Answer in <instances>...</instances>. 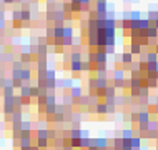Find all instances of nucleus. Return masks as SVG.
Listing matches in <instances>:
<instances>
[{
	"label": "nucleus",
	"mask_w": 158,
	"mask_h": 150,
	"mask_svg": "<svg viewBox=\"0 0 158 150\" xmlns=\"http://www.w3.org/2000/svg\"><path fill=\"white\" fill-rule=\"evenodd\" d=\"M92 145H95L98 150H106L108 148V140L105 137H95V139H92Z\"/></svg>",
	"instance_id": "nucleus-1"
},
{
	"label": "nucleus",
	"mask_w": 158,
	"mask_h": 150,
	"mask_svg": "<svg viewBox=\"0 0 158 150\" xmlns=\"http://www.w3.org/2000/svg\"><path fill=\"white\" fill-rule=\"evenodd\" d=\"M57 87H60L63 90H70L72 87H73V80L72 79H62V80H57Z\"/></svg>",
	"instance_id": "nucleus-2"
},
{
	"label": "nucleus",
	"mask_w": 158,
	"mask_h": 150,
	"mask_svg": "<svg viewBox=\"0 0 158 150\" xmlns=\"http://www.w3.org/2000/svg\"><path fill=\"white\" fill-rule=\"evenodd\" d=\"M131 62H133V55H131L130 52L120 54V63H122V65H130Z\"/></svg>",
	"instance_id": "nucleus-3"
},
{
	"label": "nucleus",
	"mask_w": 158,
	"mask_h": 150,
	"mask_svg": "<svg viewBox=\"0 0 158 150\" xmlns=\"http://www.w3.org/2000/svg\"><path fill=\"white\" fill-rule=\"evenodd\" d=\"M68 95H70L72 98H77V100H78L80 97H82V87H80V85H73V87L70 88V92H68Z\"/></svg>",
	"instance_id": "nucleus-4"
},
{
	"label": "nucleus",
	"mask_w": 158,
	"mask_h": 150,
	"mask_svg": "<svg viewBox=\"0 0 158 150\" xmlns=\"http://www.w3.org/2000/svg\"><path fill=\"white\" fill-rule=\"evenodd\" d=\"M73 27L72 25H67V27L62 28V38H73L75 37V32H73Z\"/></svg>",
	"instance_id": "nucleus-5"
},
{
	"label": "nucleus",
	"mask_w": 158,
	"mask_h": 150,
	"mask_svg": "<svg viewBox=\"0 0 158 150\" xmlns=\"http://www.w3.org/2000/svg\"><path fill=\"white\" fill-rule=\"evenodd\" d=\"M20 98H30V84H23L20 87Z\"/></svg>",
	"instance_id": "nucleus-6"
},
{
	"label": "nucleus",
	"mask_w": 158,
	"mask_h": 150,
	"mask_svg": "<svg viewBox=\"0 0 158 150\" xmlns=\"http://www.w3.org/2000/svg\"><path fill=\"white\" fill-rule=\"evenodd\" d=\"M130 148H142V137L133 135L130 139Z\"/></svg>",
	"instance_id": "nucleus-7"
},
{
	"label": "nucleus",
	"mask_w": 158,
	"mask_h": 150,
	"mask_svg": "<svg viewBox=\"0 0 158 150\" xmlns=\"http://www.w3.org/2000/svg\"><path fill=\"white\" fill-rule=\"evenodd\" d=\"M20 20L25 24H30V20H32V12L28 10V8H25V10H20Z\"/></svg>",
	"instance_id": "nucleus-8"
},
{
	"label": "nucleus",
	"mask_w": 158,
	"mask_h": 150,
	"mask_svg": "<svg viewBox=\"0 0 158 150\" xmlns=\"http://www.w3.org/2000/svg\"><path fill=\"white\" fill-rule=\"evenodd\" d=\"M148 122H150V112H147V110L138 112V123H148Z\"/></svg>",
	"instance_id": "nucleus-9"
},
{
	"label": "nucleus",
	"mask_w": 158,
	"mask_h": 150,
	"mask_svg": "<svg viewBox=\"0 0 158 150\" xmlns=\"http://www.w3.org/2000/svg\"><path fill=\"white\" fill-rule=\"evenodd\" d=\"M103 28H105V30H117V20H113V19H105Z\"/></svg>",
	"instance_id": "nucleus-10"
},
{
	"label": "nucleus",
	"mask_w": 158,
	"mask_h": 150,
	"mask_svg": "<svg viewBox=\"0 0 158 150\" xmlns=\"http://www.w3.org/2000/svg\"><path fill=\"white\" fill-rule=\"evenodd\" d=\"M30 79H32V72L28 70V68H22V74H20V80H22L23 84H27V82H30Z\"/></svg>",
	"instance_id": "nucleus-11"
},
{
	"label": "nucleus",
	"mask_w": 158,
	"mask_h": 150,
	"mask_svg": "<svg viewBox=\"0 0 158 150\" xmlns=\"http://www.w3.org/2000/svg\"><path fill=\"white\" fill-rule=\"evenodd\" d=\"M128 52H130V54L135 57V55H140V54H142L143 49H142V47H140L138 44H130V49H128Z\"/></svg>",
	"instance_id": "nucleus-12"
},
{
	"label": "nucleus",
	"mask_w": 158,
	"mask_h": 150,
	"mask_svg": "<svg viewBox=\"0 0 158 150\" xmlns=\"http://www.w3.org/2000/svg\"><path fill=\"white\" fill-rule=\"evenodd\" d=\"M128 19H130L131 22H138V20L142 19V12H140V10H131V12H128Z\"/></svg>",
	"instance_id": "nucleus-13"
},
{
	"label": "nucleus",
	"mask_w": 158,
	"mask_h": 150,
	"mask_svg": "<svg viewBox=\"0 0 158 150\" xmlns=\"http://www.w3.org/2000/svg\"><path fill=\"white\" fill-rule=\"evenodd\" d=\"M95 114H98V115H105V114H106V105H105V102H98V104L95 105Z\"/></svg>",
	"instance_id": "nucleus-14"
},
{
	"label": "nucleus",
	"mask_w": 158,
	"mask_h": 150,
	"mask_svg": "<svg viewBox=\"0 0 158 150\" xmlns=\"http://www.w3.org/2000/svg\"><path fill=\"white\" fill-rule=\"evenodd\" d=\"M125 79V72L122 70V68H115L113 70V82H117V80H123Z\"/></svg>",
	"instance_id": "nucleus-15"
},
{
	"label": "nucleus",
	"mask_w": 158,
	"mask_h": 150,
	"mask_svg": "<svg viewBox=\"0 0 158 150\" xmlns=\"http://www.w3.org/2000/svg\"><path fill=\"white\" fill-rule=\"evenodd\" d=\"M70 70L73 74H80L82 72V62H70Z\"/></svg>",
	"instance_id": "nucleus-16"
},
{
	"label": "nucleus",
	"mask_w": 158,
	"mask_h": 150,
	"mask_svg": "<svg viewBox=\"0 0 158 150\" xmlns=\"http://www.w3.org/2000/svg\"><path fill=\"white\" fill-rule=\"evenodd\" d=\"M145 19H148L152 24L156 22V20H158V10H148V14H147V17H145Z\"/></svg>",
	"instance_id": "nucleus-17"
},
{
	"label": "nucleus",
	"mask_w": 158,
	"mask_h": 150,
	"mask_svg": "<svg viewBox=\"0 0 158 150\" xmlns=\"http://www.w3.org/2000/svg\"><path fill=\"white\" fill-rule=\"evenodd\" d=\"M45 80H57V72L52 70V68H47V72H45Z\"/></svg>",
	"instance_id": "nucleus-18"
},
{
	"label": "nucleus",
	"mask_w": 158,
	"mask_h": 150,
	"mask_svg": "<svg viewBox=\"0 0 158 150\" xmlns=\"http://www.w3.org/2000/svg\"><path fill=\"white\" fill-rule=\"evenodd\" d=\"M106 68H108V63H95V65H93V70L97 72H108L106 70Z\"/></svg>",
	"instance_id": "nucleus-19"
},
{
	"label": "nucleus",
	"mask_w": 158,
	"mask_h": 150,
	"mask_svg": "<svg viewBox=\"0 0 158 150\" xmlns=\"http://www.w3.org/2000/svg\"><path fill=\"white\" fill-rule=\"evenodd\" d=\"M131 137H133V130H131V128H125V130H122V139L123 140H130Z\"/></svg>",
	"instance_id": "nucleus-20"
},
{
	"label": "nucleus",
	"mask_w": 158,
	"mask_h": 150,
	"mask_svg": "<svg viewBox=\"0 0 158 150\" xmlns=\"http://www.w3.org/2000/svg\"><path fill=\"white\" fill-rule=\"evenodd\" d=\"M80 134H82V128H72L68 132V137L70 139H80Z\"/></svg>",
	"instance_id": "nucleus-21"
},
{
	"label": "nucleus",
	"mask_w": 158,
	"mask_h": 150,
	"mask_svg": "<svg viewBox=\"0 0 158 150\" xmlns=\"http://www.w3.org/2000/svg\"><path fill=\"white\" fill-rule=\"evenodd\" d=\"M20 62H22V65H23V63H25V65H27V63L30 65L32 55H30V54H22V55H20Z\"/></svg>",
	"instance_id": "nucleus-22"
},
{
	"label": "nucleus",
	"mask_w": 158,
	"mask_h": 150,
	"mask_svg": "<svg viewBox=\"0 0 158 150\" xmlns=\"http://www.w3.org/2000/svg\"><path fill=\"white\" fill-rule=\"evenodd\" d=\"M72 104H73V98H72L68 93H63V107H72Z\"/></svg>",
	"instance_id": "nucleus-23"
},
{
	"label": "nucleus",
	"mask_w": 158,
	"mask_h": 150,
	"mask_svg": "<svg viewBox=\"0 0 158 150\" xmlns=\"http://www.w3.org/2000/svg\"><path fill=\"white\" fill-rule=\"evenodd\" d=\"M92 145V137L88 139H80V148H88Z\"/></svg>",
	"instance_id": "nucleus-24"
},
{
	"label": "nucleus",
	"mask_w": 158,
	"mask_h": 150,
	"mask_svg": "<svg viewBox=\"0 0 158 150\" xmlns=\"http://www.w3.org/2000/svg\"><path fill=\"white\" fill-rule=\"evenodd\" d=\"M37 147L40 148H47L48 147V139H37Z\"/></svg>",
	"instance_id": "nucleus-25"
},
{
	"label": "nucleus",
	"mask_w": 158,
	"mask_h": 150,
	"mask_svg": "<svg viewBox=\"0 0 158 150\" xmlns=\"http://www.w3.org/2000/svg\"><path fill=\"white\" fill-rule=\"evenodd\" d=\"M37 139H48V130H47V128H38Z\"/></svg>",
	"instance_id": "nucleus-26"
},
{
	"label": "nucleus",
	"mask_w": 158,
	"mask_h": 150,
	"mask_svg": "<svg viewBox=\"0 0 158 150\" xmlns=\"http://www.w3.org/2000/svg\"><path fill=\"white\" fill-rule=\"evenodd\" d=\"M142 87V79H130V88H140Z\"/></svg>",
	"instance_id": "nucleus-27"
},
{
	"label": "nucleus",
	"mask_w": 158,
	"mask_h": 150,
	"mask_svg": "<svg viewBox=\"0 0 158 150\" xmlns=\"http://www.w3.org/2000/svg\"><path fill=\"white\" fill-rule=\"evenodd\" d=\"M93 70V65L87 60H82V72H92Z\"/></svg>",
	"instance_id": "nucleus-28"
},
{
	"label": "nucleus",
	"mask_w": 158,
	"mask_h": 150,
	"mask_svg": "<svg viewBox=\"0 0 158 150\" xmlns=\"http://www.w3.org/2000/svg\"><path fill=\"white\" fill-rule=\"evenodd\" d=\"M32 139L30 137H20V147H30Z\"/></svg>",
	"instance_id": "nucleus-29"
},
{
	"label": "nucleus",
	"mask_w": 158,
	"mask_h": 150,
	"mask_svg": "<svg viewBox=\"0 0 158 150\" xmlns=\"http://www.w3.org/2000/svg\"><path fill=\"white\" fill-rule=\"evenodd\" d=\"M60 8H62L63 14H72V3L70 2H63Z\"/></svg>",
	"instance_id": "nucleus-30"
},
{
	"label": "nucleus",
	"mask_w": 158,
	"mask_h": 150,
	"mask_svg": "<svg viewBox=\"0 0 158 150\" xmlns=\"http://www.w3.org/2000/svg\"><path fill=\"white\" fill-rule=\"evenodd\" d=\"M120 25H122V28H123V30H130L131 20H130V19H122V22H120Z\"/></svg>",
	"instance_id": "nucleus-31"
},
{
	"label": "nucleus",
	"mask_w": 158,
	"mask_h": 150,
	"mask_svg": "<svg viewBox=\"0 0 158 150\" xmlns=\"http://www.w3.org/2000/svg\"><path fill=\"white\" fill-rule=\"evenodd\" d=\"M70 147L72 148H80V139H70Z\"/></svg>",
	"instance_id": "nucleus-32"
},
{
	"label": "nucleus",
	"mask_w": 158,
	"mask_h": 150,
	"mask_svg": "<svg viewBox=\"0 0 158 150\" xmlns=\"http://www.w3.org/2000/svg\"><path fill=\"white\" fill-rule=\"evenodd\" d=\"M37 45H48V38H47L45 35L44 37H38L37 38Z\"/></svg>",
	"instance_id": "nucleus-33"
},
{
	"label": "nucleus",
	"mask_w": 158,
	"mask_h": 150,
	"mask_svg": "<svg viewBox=\"0 0 158 150\" xmlns=\"http://www.w3.org/2000/svg\"><path fill=\"white\" fill-rule=\"evenodd\" d=\"M12 19H14V22H22V20H20V10L12 12Z\"/></svg>",
	"instance_id": "nucleus-34"
},
{
	"label": "nucleus",
	"mask_w": 158,
	"mask_h": 150,
	"mask_svg": "<svg viewBox=\"0 0 158 150\" xmlns=\"http://www.w3.org/2000/svg\"><path fill=\"white\" fill-rule=\"evenodd\" d=\"M130 68H131V72H140V62H131Z\"/></svg>",
	"instance_id": "nucleus-35"
},
{
	"label": "nucleus",
	"mask_w": 158,
	"mask_h": 150,
	"mask_svg": "<svg viewBox=\"0 0 158 150\" xmlns=\"http://www.w3.org/2000/svg\"><path fill=\"white\" fill-rule=\"evenodd\" d=\"M80 28H82V30H87L88 28V20H80Z\"/></svg>",
	"instance_id": "nucleus-36"
},
{
	"label": "nucleus",
	"mask_w": 158,
	"mask_h": 150,
	"mask_svg": "<svg viewBox=\"0 0 158 150\" xmlns=\"http://www.w3.org/2000/svg\"><path fill=\"white\" fill-rule=\"evenodd\" d=\"M130 120H131V122H136V123H138V112H131Z\"/></svg>",
	"instance_id": "nucleus-37"
},
{
	"label": "nucleus",
	"mask_w": 158,
	"mask_h": 150,
	"mask_svg": "<svg viewBox=\"0 0 158 150\" xmlns=\"http://www.w3.org/2000/svg\"><path fill=\"white\" fill-rule=\"evenodd\" d=\"M62 150H73V148H72L70 145H63V147H62Z\"/></svg>",
	"instance_id": "nucleus-38"
},
{
	"label": "nucleus",
	"mask_w": 158,
	"mask_h": 150,
	"mask_svg": "<svg viewBox=\"0 0 158 150\" xmlns=\"http://www.w3.org/2000/svg\"><path fill=\"white\" fill-rule=\"evenodd\" d=\"M5 27V22H3V19H0V28H3Z\"/></svg>",
	"instance_id": "nucleus-39"
},
{
	"label": "nucleus",
	"mask_w": 158,
	"mask_h": 150,
	"mask_svg": "<svg viewBox=\"0 0 158 150\" xmlns=\"http://www.w3.org/2000/svg\"><path fill=\"white\" fill-rule=\"evenodd\" d=\"M108 0H95V3H106Z\"/></svg>",
	"instance_id": "nucleus-40"
},
{
	"label": "nucleus",
	"mask_w": 158,
	"mask_h": 150,
	"mask_svg": "<svg viewBox=\"0 0 158 150\" xmlns=\"http://www.w3.org/2000/svg\"><path fill=\"white\" fill-rule=\"evenodd\" d=\"M87 150H98V148H97V147H95V145H90V147H88V148H87Z\"/></svg>",
	"instance_id": "nucleus-41"
},
{
	"label": "nucleus",
	"mask_w": 158,
	"mask_h": 150,
	"mask_svg": "<svg viewBox=\"0 0 158 150\" xmlns=\"http://www.w3.org/2000/svg\"><path fill=\"white\" fill-rule=\"evenodd\" d=\"M70 3H78L80 5V0H70Z\"/></svg>",
	"instance_id": "nucleus-42"
},
{
	"label": "nucleus",
	"mask_w": 158,
	"mask_h": 150,
	"mask_svg": "<svg viewBox=\"0 0 158 150\" xmlns=\"http://www.w3.org/2000/svg\"><path fill=\"white\" fill-rule=\"evenodd\" d=\"M20 150H32V145H30V147H22Z\"/></svg>",
	"instance_id": "nucleus-43"
},
{
	"label": "nucleus",
	"mask_w": 158,
	"mask_h": 150,
	"mask_svg": "<svg viewBox=\"0 0 158 150\" xmlns=\"http://www.w3.org/2000/svg\"><path fill=\"white\" fill-rule=\"evenodd\" d=\"M153 27H155V28L158 30V20H156V22H153Z\"/></svg>",
	"instance_id": "nucleus-44"
},
{
	"label": "nucleus",
	"mask_w": 158,
	"mask_h": 150,
	"mask_svg": "<svg viewBox=\"0 0 158 150\" xmlns=\"http://www.w3.org/2000/svg\"><path fill=\"white\" fill-rule=\"evenodd\" d=\"M155 72H158V62L155 63Z\"/></svg>",
	"instance_id": "nucleus-45"
}]
</instances>
